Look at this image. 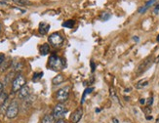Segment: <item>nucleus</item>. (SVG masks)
Wrapping results in <instances>:
<instances>
[{"instance_id":"1","label":"nucleus","mask_w":159,"mask_h":123,"mask_svg":"<svg viewBox=\"0 0 159 123\" xmlns=\"http://www.w3.org/2000/svg\"><path fill=\"white\" fill-rule=\"evenodd\" d=\"M48 66L53 71H61L66 66V60L61 59L57 55H51L48 61Z\"/></svg>"},{"instance_id":"2","label":"nucleus","mask_w":159,"mask_h":123,"mask_svg":"<svg viewBox=\"0 0 159 123\" xmlns=\"http://www.w3.org/2000/svg\"><path fill=\"white\" fill-rule=\"evenodd\" d=\"M25 82H26V80L23 75H20V74L17 75L15 79H14L12 82V92L13 93L19 92L20 89L25 85Z\"/></svg>"},{"instance_id":"3","label":"nucleus","mask_w":159,"mask_h":123,"mask_svg":"<svg viewBox=\"0 0 159 123\" xmlns=\"http://www.w3.org/2000/svg\"><path fill=\"white\" fill-rule=\"evenodd\" d=\"M48 41H49V43L54 46V47H59L63 44L64 42V37L61 35L59 32H54L52 33L51 35L48 38Z\"/></svg>"},{"instance_id":"4","label":"nucleus","mask_w":159,"mask_h":123,"mask_svg":"<svg viewBox=\"0 0 159 123\" xmlns=\"http://www.w3.org/2000/svg\"><path fill=\"white\" fill-rule=\"evenodd\" d=\"M19 113V105L17 102H12L11 104L9 105L8 108H7V112H6V116L8 118L12 119V118H15L16 116Z\"/></svg>"},{"instance_id":"5","label":"nucleus","mask_w":159,"mask_h":123,"mask_svg":"<svg viewBox=\"0 0 159 123\" xmlns=\"http://www.w3.org/2000/svg\"><path fill=\"white\" fill-rule=\"evenodd\" d=\"M68 95H70V88L68 87H64L58 90L56 94V99L59 102L63 104V102H66L68 99Z\"/></svg>"},{"instance_id":"6","label":"nucleus","mask_w":159,"mask_h":123,"mask_svg":"<svg viewBox=\"0 0 159 123\" xmlns=\"http://www.w3.org/2000/svg\"><path fill=\"white\" fill-rule=\"evenodd\" d=\"M151 64H152V58H151V56L148 57L147 59H144L142 63L139 65V66H138V70H137V74H142L143 73L146 71H148V68L151 66Z\"/></svg>"},{"instance_id":"7","label":"nucleus","mask_w":159,"mask_h":123,"mask_svg":"<svg viewBox=\"0 0 159 123\" xmlns=\"http://www.w3.org/2000/svg\"><path fill=\"white\" fill-rule=\"evenodd\" d=\"M66 112V109L65 106L60 102V104H58L56 107H54L53 116L55 117V119H61V117H64Z\"/></svg>"},{"instance_id":"8","label":"nucleus","mask_w":159,"mask_h":123,"mask_svg":"<svg viewBox=\"0 0 159 123\" xmlns=\"http://www.w3.org/2000/svg\"><path fill=\"white\" fill-rule=\"evenodd\" d=\"M82 115H83V111H82V108L79 107L77 108L76 111L73 112L70 115V121L72 123H77L80 121L81 117H82Z\"/></svg>"},{"instance_id":"9","label":"nucleus","mask_w":159,"mask_h":123,"mask_svg":"<svg viewBox=\"0 0 159 123\" xmlns=\"http://www.w3.org/2000/svg\"><path fill=\"white\" fill-rule=\"evenodd\" d=\"M30 87H29V86H26V85H25V86L18 92V97H19V99H20V100H25V99H26V98L30 96Z\"/></svg>"},{"instance_id":"10","label":"nucleus","mask_w":159,"mask_h":123,"mask_svg":"<svg viewBox=\"0 0 159 123\" xmlns=\"http://www.w3.org/2000/svg\"><path fill=\"white\" fill-rule=\"evenodd\" d=\"M50 30V25L46 24V23H41L39 25V32L42 34V35H44V34H46L48 31H49Z\"/></svg>"},{"instance_id":"11","label":"nucleus","mask_w":159,"mask_h":123,"mask_svg":"<svg viewBox=\"0 0 159 123\" xmlns=\"http://www.w3.org/2000/svg\"><path fill=\"white\" fill-rule=\"evenodd\" d=\"M39 51H40V54L45 56V55L49 54L50 53V46L48 45L47 43H44L43 45H41L40 48H39Z\"/></svg>"},{"instance_id":"12","label":"nucleus","mask_w":159,"mask_h":123,"mask_svg":"<svg viewBox=\"0 0 159 123\" xmlns=\"http://www.w3.org/2000/svg\"><path fill=\"white\" fill-rule=\"evenodd\" d=\"M64 81H65V77H64V75H61V74H58L57 76H55V77L52 79V83H53L54 85H58V84L63 83Z\"/></svg>"},{"instance_id":"13","label":"nucleus","mask_w":159,"mask_h":123,"mask_svg":"<svg viewBox=\"0 0 159 123\" xmlns=\"http://www.w3.org/2000/svg\"><path fill=\"white\" fill-rule=\"evenodd\" d=\"M55 122V117L53 114H47L42 118V123H54Z\"/></svg>"},{"instance_id":"14","label":"nucleus","mask_w":159,"mask_h":123,"mask_svg":"<svg viewBox=\"0 0 159 123\" xmlns=\"http://www.w3.org/2000/svg\"><path fill=\"white\" fill-rule=\"evenodd\" d=\"M148 85V81L147 79H142L136 84V88L137 89H143L144 87H147Z\"/></svg>"},{"instance_id":"15","label":"nucleus","mask_w":159,"mask_h":123,"mask_svg":"<svg viewBox=\"0 0 159 123\" xmlns=\"http://www.w3.org/2000/svg\"><path fill=\"white\" fill-rule=\"evenodd\" d=\"M7 100H8V94L5 92H2L0 94V106H3L7 102Z\"/></svg>"},{"instance_id":"16","label":"nucleus","mask_w":159,"mask_h":123,"mask_svg":"<svg viewBox=\"0 0 159 123\" xmlns=\"http://www.w3.org/2000/svg\"><path fill=\"white\" fill-rule=\"evenodd\" d=\"M13 2H15L16 4L20 6H25V5H31V2L29 0H13Z\"/></svg>"},{"instance_id":"17","label":"nucleus","mask_w":159,"mask_h":123,"mask_svg":"<svg viewBox=\"0 0 159 123\" xmlns=\"http://www.w3.org/2000/svg\"><path fill=\"white\" fill-rule=\"evenodd\" d=\"M74 24H75V22L73 20H66V22H65L63 24V26L67 27V29H72V27L74 26Z\"/></svg>"},{"instance_id":"18","label":"nucleus","mask_w":159,"mask_h":123,"mask_svg":"<svg viewBox=\"0 0 159 123\" xmlns=\"http://www.w3.org/2000/svg\"><path fill=\"white\" fill-rule=\"evenodd\" d=\"M92 91H93V88H87V89H85V91H84V93H83V96H82L81 104H83V102H85L86 96H87L88 94H91V93H92Z\"/></svg>"},{"instance_id":"19","label":"nucleus","mask_w":159,"mask_h":123,"mask_svg":"<svg viewBox=\"0 0 159 123\" xmlns=\"http://www.w3.org/2000/svg\"><path fill=\"white\" fill-rule=\"evenodd\" d=\"M43 76V72H35L33 74V77H32V80L35 82V81H38L39 79H41Z\"/></svg>"},{"instance_id":"20","label":"nucleus","mask_w":159,"mask_h":123,"mask_svg":"<svg viewBox=\"0 0 159 123\" xmlns=\"http://www.w3.org/2000/svg\"><path fill=\"white\" fill-rule=\"evenodd\" d=\"M109 18H110V14L109 13H102L101 15V19H102V20H103V22L107 20Z\"/></svg>"},{"instance_id":"21","label":"nucleus","mask_w":159,"mask_h":123,"mask_svg":"<svg viewBox=\"0 0 159 123\" xmlns=\"http://www.w3.org/2000/svg\"><path fill=\"white\" fill-rule=\"evenodd\" d=\"M110 95H111V97H112L113 99H115V101H116L117 102H119L118 97L116 96V93H115V91H113V89H112V88H110Z\"/></svg>"},{"instance_id":"22","label":"nucleus","mask_w":159,"mask_h":123,"mask_svg":"<svg viewBox=\"0 0 159 123\" xmlns=\"http://www.w3.org/2000/svg\"><path fill=\"white\" fill-rule=\"evenodd\" d=\"M23 63H18L15 66H14V68H15V71H22L23 70Z\"/></svg>"},{"instance_id":"23","label":"nucleus","mask_w":159,"mask_h":123,"mask_svg":"<svg viewBox=\"0 0 159 123\" xmlns=\"http://www.w3.org/2000/svg\"><path fill=\"white\" fill-rule=\"evenodd\" d=\"M155 1H156V0H148V1L146 3V5H144V7H146V9L148 10L151 5H153V4L155 3Z\"/></svg>"},{"instance_id":"24","label":"nucleus","mask_w":159,"mask_h":123,"mask_svg":"<svg viewBox=\"0 0 159 123\" xmlns=\"http://www.w3.org/2000/svg\"><path fill=\"white\" fill-rule=\"evenodd\" d=\"M5 62V55L4 54H0V66H1Z\"/></svg>"},{"instance_id":"25","label":"nucleus","mask_w":159,"mask_h":123,"mask_svg":"<svg viewBox=\"0 0 159 123\" xmlns=\"http://www.w3.org/2000/svg\"><path fill=\"white\" fill-rule=\"evenodd\" d=\"M90 66H91V68H92V72H94L95 70H96V65H95V63H94V61H91V62H90Z\"/></svg>"},{"instance_id":"26","label":"nucleus","mask_w":159,"mask_h":123,"mask_svg":"<svg viewBox=\"0 0 159 123\" xmlns=\"http://www.w3.org/2000/svg\"><path fill=\"white\" fill-rule=\"evenodd\" d=\"M152 102H153V98H152V97H150V98L148 99V106L150 107L151 105H152Z\"/></svg>"},{"instance_id":"27","label":"nucleus","mask_w":159,"mask_h":123,"mask_svg":"<svg viewBox=\"0 0 159 123\" xmlns=\"http://www.w3.org/2000/svg\"><path fill=\"white\" fill-rule=\"evenodd\" d=\"M3 88H4V86H3V84L0 82V94H1L2 92H3Z\"/></svg>"},{"instance_id":"28","label":"nucleus","mask_w":159,"mask_h":123,"mask_svg":"<svg viewBox=\"0 0 159 123\" xmlns=\"http://www.w3.org/2000/svg\"><path fill=\"white\" fill-rule=\"evenodd\" d=\"M56 123H66L64 119H58V121Z\"/></svg>"},{"instance_id":"29","label":"nucleus","mask_w":159,"mask_h":123,"mask_svg":"<svg viewBox=\"0 0 159 123\" xmlns=\"http://www.w3.org/2000/svg\"><path fill=\"white\" fill-rule=\"evenodd\" d=\"M144 112H147V113H149L150 112V108H146V109H144Z\"/></svg>"},{"instance_id":"30","label":"nucleus","mask_w":159,"mask_h":123,"mask_svg":"<svg viewBox=\"0 0 159 123\" xmlns=\"http://www.w3.org/2000/svg\"><path fill=\"white\" fill-rule=\"evenodd\" d=\"M140 102H141L142 105H143V104H144V99H141V100H140Z\"/></svg>"},{"instance_id":"31","label":"nucleus","mask_w":159,"mask_h":123,"mask_svg":"<svg viewBox=\"0 0 159 123\" xmlns=\"http://www.w3.org/2000/svg\"><path fill=\"white\" fill-rule=\"evenodd\" d=\"M157 11H159V4L155 7V12H157Z\"/></svg>"},{"instance_id":"32","label":"nucleus","mask_w":159,"mask_h":123,"mask_svg":"<svg viewBox=\"0 0 159 123\" xmlns=\"http://www.w3.org/2000/svg\"><path fill=\"white\" fill-rule=\"evenodd\" d=\"M134 40L135 41H139V37H138V36H134Z\"/></svg>"},{"instance_id":"33","label":"nucleus","mask_w":159,"mask_h":123,"mask_svg":"<svg viewBox=\"0 0 159 123\" xmlns=\"http://www.w3.org/2000/svg\"><path fill=\"white\" fill-rule=\"evenodd\" d=\"M155 63H159V56L156 58V60H155Z\"/></svg>"},{"instance_id":"34","label":"nucleus","mask_w":159,"mask_h":123,"mask_svg":"<svg viewBox=\"0 0 159 123\" xmlns=\"http://www.w3.org/2000/svg\"><path fill=\"white\" fill-rule=\"evenodd\" d=\"M156 123H159V115H158V117H157V119H156Z\"/></svg>"},{"instance_id":"35","label":"nucleus","mask_w":159,"mask_h":123,"mask_svg":"<svg viewBox=\"0 0 159 123\" xmlns=\"http://www.w3.org/2000/svg\"><path fill=\"white\" fill-rule=\"evenodd\" d=\"M156 40H157V42L159 43V34H158V36H157V38H156Z\"/></svg>"},{"instance_id":"36","label":"nucleus","mask_w":159,"mask_h":123,"mask_svg":"<svg viewBox=\"0 0 159 123\" xmlns=\"http://www.w3.org/2000/svg\"><path fill=\"white\" fill-rule=\"evenodd\" d=\"M0 31H1V25H0Z\"/></svg>"}]
</instances>
